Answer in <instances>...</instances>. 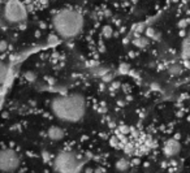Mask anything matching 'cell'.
Masks as SVG:
<instances>
[{
    "label": "cell",
    "instance_id": "obj_1",
    "mask_svg": "<svg viewBox=\"0 0 190 173\" xmlns=\"http://www.w3.org/2000/svg\"><path fill=\"white\" fill-rule=\"evenodd\" d=\"M52 113L64 123H78L85 116L86 102L81 94L59 95L51 102Z\"/></svg>",
    "mask_w": 190,
    "mask_h": 173
},
{
    "label": "cell",
    "instance_id": "obj_2",
    "mask_svg": "<svg viewBox=\"0 0 190 173\" xmlns=\"http://www.w3.org/2000/svg\"><path fill=\"white\" fill-rule=\"evenodd\" d=\"M52 25L55 31L61 38L72 39L82 33L83 17L80 12L74 9H63L54 16Z\"/></svg>",
    "mask_w": 190,
    "mask_h": 173
},
{
    "label": "cell",
    "instance_id": "obj_3",
    "mask_svg": "<svg viewBox=\"0 0 190 173\" xmlns=\"http://www.w3.org/2000/svg\"><path fill=\"white\" fill-rule=\"evenodd\" d=\"M54 167L57 173H80L82 161L73 152L61 151L54 159Z\"/></svg>",
    "mask_w": 190,
    "mask_h": 173
},
{
    "label": "cell",
    "instance_id": "obj_4",
    "mask_svg": "<svg viewBox=\"0 0 190 173\" xmlns=\"http://www.w3.org/2000/svg\"><path fill=\"white\" fill-rule=\"evenodd\" d=\"M4 17L11 24H20L28 18V9L20 0H8L4 7Z\"/></svg>",
    "mask_w": 190,
    "mask_h": 173
},
{
    "label": "cell",
    "instance_id": "obj_5",
    "mask_svg": "<svg viewBox=\"0 0 190 173\" xmlns=\"http://www.w3.org/2000/svg\"><path fill=\"white\" fill-rule=\"evenodd\" d=\"M20 167V158L13 150L4 149L0 150V170L5 173H12Z\"/></svg>",
    "mask_w": 190,
    "mask_h": 173
},
{
    "label": "cell",
    "instance_id": "obj_6",
    "mask_svg": "<svg viewBox=\"0 0 190 173\" xmlns=\"http://www.w3.org/2000/svg\"><path fill=\"white\" fill-rule=\"evenodd\" d=\"M163 151H164V154H166L167 158H175V156H177V155L180 154V151H181V144H180L178 141L173 139V138H171V139L166 141V143H164Z\"/></svg>",
    "mask_w": 190,
    "mask_h": 173
},
{
    "label": "cell",
    "instance_id": "obj_7",
    "mask_svg": "<svg viewBox=\"0 0 190 173\" xmlns=\"http://www.w3.org/2000/svg\"><path fill=\"white\" fill-rule=\"evenodd\" d=\"M47 135H48L50 139H52V141H61L65 137V130L63 128L57 126V125H54V126H51L48 129Z\"/></svg>",
    "mask_w": 190,
    "mask_h": 173
},
{
    "label": "cell",
    "instance_id": "obj_8",
    "mask_svg": "<svg viewBox=\"0 0 190 173\" xmlns=\"http://www.w3.org/2000/svg\"><path fill=\"white\" fill-rule=\"evenodd\" d=\"M182 55H184V57L190 59V30L182 43Z\"/></svg>",
    "mask_w": 190,
    "mask_h": 173
},
{
    "label": "cell",
    "instance_id": "obj_9",
    "mask_svg": "<svg viewBox=\"0 0 190 173\" xmlns=\"http://www.w3.org/2000/svg\"><path fill=\"white\" fill-rule=\"evenodd\" d=\"M129 165H130V164H129V161L126 159H120L116 163V169L120 172H125L129 169Z\"/></svg>",
    "mask_w": 190,
    "mask_h": 173
},
{
    "label": "cell",
    "instance_id": "obj_10",
    "mask_svg": "<svg viewBox=\"0 0 190 173\" xmlns=\"http://www.w3.org/2000/svg\"><path fill=\"white\" fill-rule=\"evenodd\" d=\"M8 76V66L0 60V83H3Z\"/></svg>",
    "mask_w": 190,
    "mask_h": 173
},
{
    "label": "cell",
    "instance_id": "obj_11",
    "mask_svg": "<svg viewBox=\"0 0 190 173\" xmlns=\"http://www.w3.org/2000/svg\"><path fill=\"white\" fill-rule=\"evenodd\" d=\"M149 38H137L133 43L138 47V48H145L146 46H147V43H149V40H147Z\"/></svg>",
    "mask_w": 190,
    "mask_h": 173
},
{
    "label": "cell",
    "instance_id": "obj_12",
    "mask_svg": "<svg viewBox=\"0 0 190 173\" xmlns=\"http://www.w3.org/2000/svg\"><path fill=\"white\" fill-rule=\"evenodd\" d=\"M102 34H103V37H106V38H111L112 35H113V29H112L111 26H104L102 30Z\"/></svg>",
    "mask_w": 190,
    "mask_h": 173
},
{
    "label": "cell",
    "instance_id": "obj_13",
    "mask_svg": "<svg viewBox=\"0 0 190 173\" xmlns=\"http://www.w3.org/2000/svg\"><path fill=\"white\" fill-rule=\"evenodd\" d=\"M24 77H25V80H26V81H29V82H34V81H35V78H37V74H35V73H33L31 71H28L26 73L24 74Z\"/></svg>",
    "mask_w": 190,
    "mask_h": 173
},
{
    "label": "cell",
    "instance_id": "obj_14",
    "mask_svg": "<svg viewBox=\"0 0 190 173\" xmlns=\"http://www.w3.org/2000/svg\"><path fill=\"white\" fill-rule=\"evenodd\" d=\"M168 72L171 74H180L181 72H182V68H181L180 65H172V66H169Z\"/></svg>",
    "mask_w": 190,
    "mask_h": 173
},
{
    "label": "cell",
    "instance_id": "obj_15",
    "mask_svg": "<svg viewBox=\"0 0 190 173\" xmlns=\"http://www.w3.org/2000/svg\"><path fill=\"white\" fill-rule=\"evenodd\" d=\"M146 37H147L149 39L156 38V31H155V29H152V28H147V29H146Z\"/></svg>",
    "mask_w": 190,
    "mask_h": 173
},
{
    "label": "cell",
    "instance_id": "obj_16",
    "mask_svg": "<svg viewBox=\"0 0 190 173\" xmlns=\"http://www.w3.org/2000/svg\"><path fill=\"white\" fill-rule=\"evenodd\" d=\"M129 69H130L129 64H121V65H120V68H119V71L121 72V73H126V72H129Z\"/></svg>",
    "mask_w": 190,
    "mask_h": 173
},
{
    "label": "cell",
    "instance_id": "obj_17",
    "mask_svg": "<svg viewBox=\"0 0 190 173\" xmlns=\"http://www.w3.org/2000/svg\"><path fill=\"white\" fill-rule=\"evenodd\" d=\"M189 24H190V20H182V21L178 22V28L180 29H186V26Z\"/></svg>",
    "mask_w": 190,
    "mask_h": 173
},
{
    "label": "cell",
    "instance_id": "obj_18",
    "mask_svg": "<svg viewBox=\"0 0 190 173\" xmlns=\"http://www.w3.org/2000/svg\"><path fill=\"white\" fill-rule=\"evenodd\" d=\"M5 48H7V43L5 42H0V50L5 51Z\"/></svg>",
    "mask_w": 190,
    "mask_h": 173
}]
</instances>
